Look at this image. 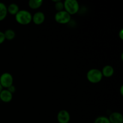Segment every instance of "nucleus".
Segmentation results:
<instances>
[{
	"mask_svg": "<svg viewBox=\"0 0 123 123\" xmlns=\"http://www.w3.org/2000/svg\"><path fill=\"white\" fill-rule=\"evenodd\" d=\"M7 90H8V91H9L12 94H13V93H14L16 91V87L14 85H12V86H10L9 88H8Z\"/></svg>",
	"mask_w": 123,
	"mask_h": 123,
	"instance_id": "obj_18",
	"label": "nucleus"
},
{
	"mask_svg": "<svg viewBox=\"0 0 123 123\" xmlns=\"http://www.w3.org/2000/svg\"><path fill=\"white\" fill-rule=\"evenodd\" d=\"M55 2V8L58 12L64 10V2L61 1L60 0H56V1H53Z\"/></svg>",
	"mask_w": 123,
	"mask_h": 123,
	"instance_id": "obj_15",
	"label": "nucleus"
},
{
	"mask_svg": "<svg viewBox=\"0 0 123 123\" xmlns=\"http://www.w3.org/2000/svg\"><path fill=\"white\" fill-rule=\"evenodd\" d=\"M55 20L60 24H67L71 20V15L65 10L58 12L54 16Z\"/></svg>",
	"mask_w": 123,
	"mask_h": 123,
	"instance_id": "obj_5",
	"label": "nucleus"
},
{
	"mask_svg": "<svg viewBox=\"0 0 123 123\" xmlns=\"http://www.w3.org/2000/svg\"><path fill=\"white\" fill-rule=\"evenodd\" d=\"M64 10L70 15L75 14L79 10V4L76 0H66L64 2Z\"/></svg>",
	"mask_w": 123,
	"mask_h": 123,
	"instance_id": "obj_3",
	"label": "nucleus"
},
{
	"mask_svg": "<svg viewBox=\"0 0 123 123\" xmlns=\"http://www.w3.org/2000/svg\"><path fill=\"white\" fill-rule=\"evenodd\" d=\"M20 10L18 5L16 3H11L7 7V12L11 15L15 16Z\"/></svg>",
	"mask_w": 123,
	"mask_h": 123,
	"instance_id": "obj_11",
	"label": "nucleus"
},
{
	"mask_svg": "<svg viewBox=\"0 0 123 123\" xmlns=\"http://www.w3.org/2000/svg\"><path fill=\"white\" fill-rule=\"evenodd\" d=\"M43 3V0H30L28 1V6L31 9L36 10L39 8Z\"/></svg>",
	"mask_w": 123,
	"mask_h": 123,
	"instance_id": "obj_13",
	"label": "nucleus"
},
{
	"mask_svg": "<svg viewBox=\"0 0 123 123\" xmlns=\"http://www.w3.org/2000/svg\"><path fill=\"white\" fill-rule=\"evenodd\" d=\"M4 37L6 40H7L9 41L13 40L16 37L15 31L12 30V29H7L4 32Z\"/></svg>",
	"mask_w": 123,
	"mask_h": 123,
	"instance_id": "obj_14",
	"label": "nucleus"
},
{
	"mask_svg": "<svg viewBox=\"0 0 123 123\" xmlns=\"http://www.w3.org/2000/svg\"><path fill=\"white\" fill-rule=\"evenodd\" d=\"M94 123H111L109 118L106 117L100 116L96 118Z\"/></svg>",
	"mask_w": 123,
	"mask_h": 123,
	"instance_id": "obj_16",
	"label": "nucleus"
},
{
	"mask_svg": "<svg viewBox=\"0 0 123 123\" xmlns=\"http://www.w3.org/2000/svg\"><path fill=\"white\" fill-rule=\"evenodd\" d=\"M45 14L42 12H37L32 15V21L37 25H42L45 20Z\"/></svg>",
	"mask_w": 123,
	"mask_h": 123,
	"instance_id": "obj_7",
	"label": "nucleus"
},
{
	"mask_svg": "<svg viewBox=\"0 0 123 123\" xmlns=\"http://www.w3.org/2000/svg\"><path fill=\"white\" fill-rule=\"evenodd\" d=\"M118 36H119V37H120V39L121 40L123 39V29H121V30L120 31V32H119Z\"/></svg>",
	"mask_w": 123,
	"mask_h": 123,
	"instance_id": "obj_19",
	"label": "nucleus"
},
{
	"mask_svg": "<svg viewBox=\"0 0 123 123\" xmlns=\"http://www.w3.org/2000/svg\"><path fill=\"white\" fill-rule=\"evenodd\" d=\"M0 84L4 89H7L13 85V77L8 72L3 73L0 76Z\"/></svg>",
	"mask_w": 123,
	"mask_h": 123,
	"instance_id": "obj_4",
	"label": "nucleus"
},
{
	"mask_svg": "<svg viewBox=\"0 0 123 123\" xmlns=\"http://www.w3.org/2000/svg\"><path fill=\"white\" fill-rule=\"evenodd\" d=\"M13 99V94L7 89H3L0 92V100L4 103H10Z\"/></svg>",
	"mask_w": 123,
	"mask_h": 123,
	"instance_id": "obj_8",
	"label": "nucleus"
},
{
	"mask_svg": "<svg viewBox=\"0 0 123 123\" xmlns=\"http://www.w3.org/2000/svg\"><path fill=\"white\" fill-rule=\"evenodd\" d=\"M103 76L105 78H110L112 76L114 73V68L112 66L110 65H106L104 66L102 68V70H101Z\"/></svg>",
	"mask_w": 123,
	"mask_h": 123,
	"instance_id": "obj_10",
	"label": "nucleus"
},
{
	"mask_svg": "<svg viewBox=\"0 0 123 123\" xmlns=\"http://www.w3.org/2000/svg\"><path fill=\"white\" fill-rule=\"evenodd\" d=\"M109 118L111 123H123L122 114L118 112H114L109 115Z\"/></svg>",
	"mask_w": 123,
	"mask_h": 123,
	"instance_id": "obj_9",
	"label": "nucleus"
},
{
	"mask_svg": "<svg viewBox=\"0 0 123 123\" xmlns=\"http://www.w3.org/2000/svg\"><path fill=\"white\" fill-rule=\"evenodd\" d=\"M15 20L20 25H27L32 22V14L26 10H20L15 15Z\"/></svg>",
	"mask_w": 123,
	"mask_h": 123,
	"instance_id": "obj_1",
	"label": "nucleus"
},
{
	"mask_svg": "<svg viewBox=\"0 0 123 123\" xmlns=\"http://www.w3.org/2000/svg\"><path fill=\"white\" fill-rule=\"evenodd\" d=\"M101 70L97 68H91L86 73V78L90 83L98 84L103 79Z\"/></svg>",
	"mask_w": 123,
	"mask_h": 123,
	"instance_id": "obj_2",
	"label": "nucleus"
},
{
	"mask_svg": "<svg viewBox=\"0 0 123 123\" xmlns=\"http://www.w3.org/2000/svg\"><path fill=\"white\" fill-rule=\"evenodd\" d=\"M57 120L59 123H68L70 120V115L67 110L62 109L57 114Z\"/></svg>",
	"mask_w": 123,
	"mask_h": 123,
	"instance_id": "obj_6",
	"label": "nucleus"
},
{
	"mask_svg": "<svg viewBox=\"0 0 123 123\" xmlns=\"http://www.w3.org/2000/svg\"><path fill=\"white\" fill-rule=\"evenodd\" d=\"M2 90H3V88L2 87V86H1V84H0V92H1V91H2Z\"/></svg>",
	"mask_w": 123,
	"mask_h": 123,
	"instance_id": "obj_21",
	"label": "nucleus"
},
{
	"mask_svg": "<svg viewBox=\"0 0 123 123\" xmlns=\"http://www.w3.org/2000/svg\"><path fill=\"white\" fill-rule=\"evenodd\" d=\"M5 40H6V38H5L4 32L0 31V44H2Z\"/></svg>",
	"mask_w": 123,
	"mask_h": 123,
	"instance_id": "obj_17",
	"label": "nucleus"
},
{
	"mask_svg": "<svg viewBox=\"0 0 123 123\" xmlns=\"http://www.w3.org/2000/svg\"><path fill=\"white\" fill-rule=\"evenodd\" d=\"M7 14V6L3 2H0V22L6 19Z\"/></svg>",
	"mask_w": 123,
	"mask_h": 123,
	"instance_id": "obj_12",
	"label": "nucleus"
},
{
	"mask_svg": "<svg viewBox=\"0 0 123 123\" xmlns=\"http://www.w3.org/2000/svg\"><path fill=\"white\" fill-rule=\"evenodd\" d=\"M120 93H121V96H123V86H121V88H120Z\"/></svg>",
	"mask_w": 123,
	"mask_h": 123,
	"instance_id": "obj_20",
	"label": "nucleus"
}]
</instances>
